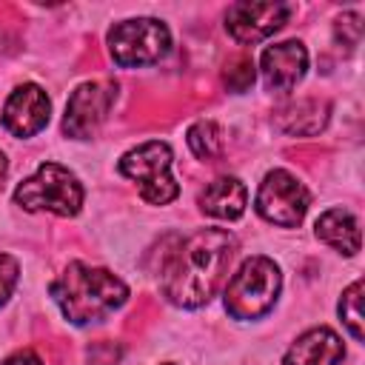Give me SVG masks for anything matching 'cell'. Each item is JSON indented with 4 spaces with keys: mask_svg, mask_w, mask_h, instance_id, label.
<instances>
[{
    "mask_svg": "<svg viewBox=\"0 0 365 365\" xmlns=\"http://www.w3.org/2000/svg\"><path fill=\"white\" fill-rule=\"evenodd\" d=\"M259 71L262 83L271 94H285L291 91L308 71V51L299 40H285L274 43L262 51L259 57Z\"/></svg>",
    "mask_w": 365,
    "mask_h": 365,
    "instance_id": "11",
    "label": "cell"
},
{
    "mask_svg": "<svg viewBox=\"0 0 365 365\" xmlns=\"http://www.w3.org/2000/svg\"><path fill=\"white\" fill-rule=\"evenodd\" d=\"M120 356H123V348L114 345V342H108V339L94 342L88 348V365H117Z\"/></svg>",
    "mask_w": 365,
    "mask_h": 365,
    "instance_id": "21",
    "label": "cell"
},
{
    "mask_svg": "<svg viewBox=\"0 0 365 365\" xmlns=\"http://www.w3.org/2000/svg\"><path fill=\"white\" fill-rule=\"evenodd\" d=\"M334 37H336V43H342L345 48L359 46V37H362V17H359L356 11H345L342 17H336V23H334Z\"/></svg>",
    "mask_w": 365,
    "mask_h": 365,
    "instance_id": "19",
    "label": "cell"
},
{
    "mask_svg": "<svg viewBox=\"0 0 365 365\" xmlns=\"http://www.w3.org/2000/svg\"><path fill=\"white\" fill-rule=\"evenodd\" d=\"M248 191L237 177H217L200 191V211L217 220H240L245 214Z\"/></svg>",
    "mask_w": 365,
    "mask_h": 365,
    "instance_id": "13",
    "label": "cell"
},
{
    "mask_svg": "<svg viewBox=\"0 0 365 365\" xmlns=\"http://www.w3.org/2000/svg\"><path fill=\"white\" fill-rule=\"evenodd\" d=\"M117 100L114 80H91L71 91L63 114V134L74 140H88L106 123L111 106Z\"/></svg>",
    "mask_w": 365,
    "mask_h": 365,
    "instance_id": "8",
    "label": "cell"
},
{
    "mask_svg": "<svg viewBox=\"0 0 365 365\" xmlns=\"http://www.w3.org/2000/svg\"><path fill=\"white\" fill-rule=\"evenodd\" d=\"M48 117H51V100L37 83L17 86L3 106V125L20 140L40 134L48 125Z\"/></svg>",
    "mask_w": 365,
    "mask_h": 365,
    "instance_id": "10",
    "label": "cell"
},
{
    "mask_svg": "<svg viewBox=\"0 0 365 365\" xmlns=\"http://www.w3.org/2000/svg\"><path fill=\"white\" fill-rule=\"evenodd\" d=\"M359 305H362V279H354V282L342 291V299H339V319H342V325L348 328V334H351L356 342L365 339Z\"/></svg>",
    "mask_w": 365,
    "mask_h": 365,
    "instance_id": "17",
    "label": "cell"
},
{
    "mask_svg": "<svg viewBox=\"0 0 365 365\" xmlns=\"http://www.w3.org/2000/svg\"><path fill=\"white\" fill-rule=\"evenodd\" d=\"M314 231H317V240H322L325 245H331L334 251H339V254H345V257H354V254L359 251V245H362L359 222H356V217H354L351 211H345V208H328V211L317 220Z\"/></svg>",
    "mask_w": 365,
    "mask_h": 365,
    "instance_id": "15",
    "label": "cell"
},
{
    "mask_svg": "<svg viewBox=\"0 0 365 365\" xmlns=\"http://www.w3.org/2000/svg\"><path fill=\"white\" fill-rule=\"evenodd\" d=\"M328 114H331V106L325 100L305 97V100L282 106L274 117V125L282 134H291V137L294 134L297 137H311V134H319L328 125Z\"/></svg>",
    "mask_w": 365,
    "mask_h": 365,
    "instance_id": "14",
    "label": "cell"
},
{
    "mask_svg": "<svg viewBox=\"0 0 365 365\" xmlns=\"http://www.w3.org/2000/svg\"><path fill=\"white\" fill-rule=\"evenodd\" d=\"M345 345L336 331L319 325L297 336V342L285 351L282 365H342Z\"/></svg>",
    "mask_w": 365,
    "mask_h": 365,
    "instance_id": "12",
    "label": "cell"
},
{
    "mask_svg": "<svg viewBox=\"0 0 365 365\" xmlns=\"http://www.w3.org/2000/svg\"><path fill=\"white\" fill-rule=\"evenodd\" d=\"M14 202L26 211H51L74 217L83 205V185L74 171L60 163H43L29 180L14 188Z\"/></svg>",
    "mask_w": 365,
    "mask_h": 365,
    "instance_id": "4",
    "label": "cell"
},
{
    "mask_svg": "<svg viewBox=\"0 0 365 365\" xmlns=\"http://www.w3.org/2000/svg\"><path fill=\"white\" fill-rule=\"evenodd\" d=\"M279 288V265L268 257H251L225 285V311L234 319H259L277 305Z\"/></svg>",
    "mask_w": 365,
    "mask_h": 365,
    "instance_id": "3",
    "label": "cell"
},
{
    "mask_svg": "<svg viewBox=\"0 0 365 365\" xmlns=\"http://www.w3.org/2000/svg\"><path fill=\"white\" fill-rule=\"evenodd\" d=\"M3 365H43V359L34 351H17L9 359H3Z\"/></svg>",
    "mask_w": 365,
    "mask_h": 365,
    "instance_id": "22",
    "label": "cell"
},
{
    "mask_svg": "<svg viewBox=\"0 0 365 365\" xmlns=\"http://www.w3.org/2000/svg\"><path fill=\"white\" fill-rule=\"evenodd\" d=\"M254 77H257V71H254V60L248 54H237L234 60H228V66L222 71V83L228 86V91H237V94L248 91L254 86Z\"/></svg>",
    "mask_w": 365,
    "mask_h": 365,
    "instance_id": "18",
    "label": "cell"
},
{
    "mask_svg": "<svg viewBox=\"0 0 365 365\" xmlns=\"http://www.w3.org/2000/svg\"><path fill=\"white\" fill-rule=\"evenodd\" d=\"M17 277H20V265L14 257L9 254H0V305L9 302L14 285H17Z\"/></svg>",
    "mask_w": 365,
    "mask_h": 365,
    "instance_id": "20",
    "label": "cell"
},
{
    "mask_svg": "<svg viewBox=\"0 0 365 365\" xmlns=\"http://www.w3.org/2000/svg\"><path fill=\"white\" fill-rule=\"evenodd\" d=\"M120 174L140 185V197L148 205H165L180 194L177 180L171 177V148L168 143L148 140L125 151L117 163Z\"/></svg>",
    "mask_w": 365,
    "mask_h": 365,
    "instance_id": "6",
    "label": "cell"
},
{
    "mask_svg": "<svg viewBox=\"0 0 365 365\" xmlns=\"http://www.w3.org/2000/svg\"><path fill=\"white\" fill-rule=\"evenodd\" d=\"M237 248V237L228 228H202L191 234L168 254L160 271L163 297L177 308L205 305L222 285Z\"/></svg>",
    "mask_w": 365,
    "mask_h": 365,
    "instance_id": "1",
    "label": "cell"
},
{
    "mask_svg": "<svg viewBox=\"0 0 365 365\" xmlns=\"http://www.w3.org/2000/svg\"><path fill=\"white\" fill-rule=\"evenodd\" d=\"M108 51L111 60L123 68L154 66L171 51V31L157 17H131L111 26Z\"/></svg>",
    "mask_w": 365,
    "mask_h": 365,
    "instance_id": "5",
    "label": "cell"
},
{
    "mask_svg": "<svg viewBox=\"0 0 365 365\" xmlns=\"http://www.w3.org/2000/svg\"><path fill=\"white\" fill-rule=\"evenodd\" d=\"M165 365H171V362H165Z\"/></svg>",
    "mask_w": 365,
    "mask_h": 365,
    "instance_id": "24",
    "label": "cell"
},
{
    "mask_svg": "<svg viewBox=\"0 0 365 365\" xmlns=\"http://www.w3.org/2000/svg\"><path fill=\"white\" fill-rule=\"evenodd\" d=\"M6 174H9V163H6V154L0 151V185H3V180H6Z\"/></svg>",
    "mask_w": 365,
    "mask_h": 365,
    "instance_id": "23",
    "label": "cell"
},
{
    "mask_svg": "<svg viewBox=\"0 0 365 365\" xmlns=\"http://www.w3.org/2000/svg\"><path fill=\"white\" fill-rule=\"evenodd\" d=\"M311 194L308 188L285 168H274L262 177L259 188H257V214L279 228H297L305 220Z\"/></svg>",
    "mask_w": 365,
    "mask_h": 365,
    "instance_id": "7",
    "label": "cell"
},
{
    "mask_svg": "<svg viewBox=\"0 0 365 365\" xmlns=\"http://www.w3.org/2000/svg\"><path fill=\"white\" fill-rule=\"evenodd\" d=\"M48 294L63 311L66 322L83 328L103 322L108 314L123 308L128 299V285L108 268L68 262L63 274L48 285Z\"/></svg>",
    "mask_w": 365,
    "mask_h": 365,
    "instance_id": "2",
    "label": "cell"
},
{
    "mask_svg": "<svg viewBox=\"0 0 365 365\" xmlns=\"http://www.w3.org/2000/svg\"><path fill=\"white\" fill-rule=\"evenodd\" d=\"M185 140H188L191 154H194L197 160H202V163H211V160H217V157L222 154V128H220L214 120H200V123H194V125L188 128Z\"/></svg>",
    "mask_w": 365,
    "mask_h": 365,
    "instance_id": "16",
    "label": "cell"
},
{
    "mask_svg": "<svg viewBox=\"0 0 365 365\" xmlns=\"http://www.w3.org/2000/svg\"><path fill=\"white\" fill-rule=\"evenodd\" d=\"M291 17L288 3H254L240 0L228 6L225 11V31L240 46H254L259 40H268L274 31H279Z\"/></svg>",
    "mask_w": 365,
    "mask_h": 365,
    "instance_id": "9",
    "label": "cell"
}]
</instances>
